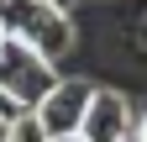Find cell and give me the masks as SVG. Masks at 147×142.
I'll return each instance as SVG.
<instances>
[{
  "label": "cell",
  "instance_id": "277c9868",
  "mask_svg": "<svg viewBox=\"0 0 147 142\" xmlns=\"http://www.w3.org/2000/svg\"><path fill=\"white\" fill-rule=\"evenodd\" d=\"M131 105L116 90H100L95 84V100H89V116H84V137L89 142H131Z\"/></svg>",
  "mask_w": 147,
  "mask_h": 142
},
{
  "label": "cell",
  "instance_id": "6da1fadb",
  "mask_svg": "<svg viewBox=\"0 0 147 142\" xmlns=\"http://www.w3.org/2000/svg\"><path fill=\"white\" fill-rule=\"evenodd\" d=\"M0 16H5L11 37L32 42L42 58H68L74 42H79V26H74L68 5H58V0H0Z\"/></svg>",
  "mask_w": 147,
  "mask_h": 142
},
{
  "label": "cell",
  "instance_id": "9c48e42d",
  "mask_svg": "<svg viewBox=\"0 0 147 142\" xmlns=\"http://www.w3.org/2000/svg\"><path fill=\"white\" fill-rule=\"evenodd\" d=\"M11 137V116H0V142H5Z\"/></svg>",
  "mask_w": 147,
  "mask_h": 142
},
{
  "label": "cell",
  "instance_id": "ba28073f",
  "mask_svg": "<svg viewBox=\"0 0 147 142\" xmlns=\"http://www.w3.org/2000/svg\"><path fill=\"white\" fill-rule=\"evenodd\" d=\"M11 42V26H5V16H0V47H5Z\"/></svg>",
  "mask_w": 147,
  "mask_h": 142
},
{
  "label": "cell",
  "instance_id": "52a82bcc",
  "mask_svg": "<svg viewBox=\"0 0 147 142\" xmlns=\"http://www.w3.org/2000/svg\"><path fill=\"white\" fill-rule=\"evenodd\" d=\"M53 142H89L84 132H63V137H53Z\"/></svg>",
  "mask_w": 147,
  "mask_h": 142
},
{
  "label": "cell",
  "instance_id": "5b68a950",
  "mask_svg": "<svg viewBox=\"0 0 147 142\" xmlns=\"http://www.w3.org/2000/svg\"><path fill=\"white\" fill-rule=\"evenodd\" d=\"M5 142H53V132L42 126L37 111H21V116L11 121V137H5Z\"/></svg>",
  "mask_w": 147,
  "mask_h": 142
},
{
  "label": "cell",
  "instance_id": "30bf717a",
  "mask_svg": "<svg viewBox=\"0 0 147 142\" xmlns=\"http://www.w3.org/2000/svg\"><path fill=\"white\" fill-rule=\"evenodd\" d=\"M58 5H74V0H58Z\"/></svg>",
  "mask_w": 147,
  "mask_h": 142
},
{
  "label": "cell",
  "instance_id": "3957f363",
  "mask_svg": "<svg viewBox=\"0 0 147 142\" xmlns=\"http://www.w3.org/2000/svg\"><path fill=\"white\" fill-rule=\"evenodd\" d=\"M89 100H95V84H84V79H58V84L47 90V100L37 105V116H42V126H47L53 137H63V132H84Z\"/></svg>",
  "mask_w": 147,
  "mask_h": 142
},
{
  "label": "cell",
  "instance_id": "8992f818",
  "mask_svg": "<svg viewBox=\"0 0 147 142\" xmlns=\"http://www.w3.org/2000/svg\"><path fill=\"white\" fill-rule=\"evenodd\" d=\"M131 142H147V111L137 116V126H131Z\"/></svg>",
  "mask_w": 147,
  "mask_h": 142
},
{
  "label": "cell",
  "instance_id": "7a4b0ae2",
  "mask_svg": "<svg viewBox=\"0 0 147 142\" xmlns=\"http://www.w3.org/2000/svg\"><path fill=\"white\" fill-rule=\"evenodd\" d=\"M53 84H58V68H53V58H42L32 42L11 37L0 47V90H11L26 111H37V105L47 100Z\"/></svg>",
  "mask_w": 147,
  "mask_h": 142
}]
</instances>
